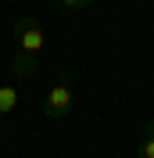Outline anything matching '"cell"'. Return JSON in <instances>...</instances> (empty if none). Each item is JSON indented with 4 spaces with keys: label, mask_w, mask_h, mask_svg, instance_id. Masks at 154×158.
Returning <instances> with one entry per match:
<instances>
[{
    "label": "cell",
    "mask_w": 154,
    "mask_h": 158,
    "mask_svg": "<svg viewBox=\"0 0 154 158\" xmlns=\"http://www.w3.org/2000/svg\"><path fill=\"white\" fill-rule=\"evenodd\" d=\"M72 104H75V97H72V76L61 72V79L47 90V97H43V115L47 118H68Z\"/></svg>",
    "instance_id": "obj_1"
},
{
    "label": "cell",
    "mask_w": 154,
    "mask_h": 158,
    "mask_svg": "<svg viewBox=\"0 0 154 158\" xmlns=\"http://www.w3.org/2000/svg\"><path fill=\"white\" fill-rule=\"evenodd\" d=\"M11 32H14V40H18V50H22V54H39V50H43V29H39V22L32 18V15L14 18Z\"/></svg>",
    "instance_id": "obj_2"
},
{
    "label": "cell",
    "mask_w": 154,
    "mask_h": 158,
    "mask_svg": "<svg viewBox=\"0 0 154 158\" xmlns=\"http://www.w3.org/2000/svg\"><path fill=\"white\" fill-rule=\"evenodd\" d=\"M136 158H154V122L140 126V144H136Z\"/></svg>",
    "instance_id": "obj_3"
},
{
    "label": "cell",
    "mask_w": 154,
    "mask_h": 158,
    "mask_svg": "<svg viewBox=\"0 0 154 158\" xmlns=\"http://www.w3.org/2000/svg\"><path fill=\"white\" fill-rule=\"evenodd\" d=\"M36 65H39V54H22V50H18V58H14L11 69H14V76H18V79H29L32 72H36Z\"/></svg>",
    "instance_id": "obj_4"
},
{
    "label": "cell",
    "mask_w": 154,
    "mask_h": 158,
    "mask_svg": "<svg viewBox=\"0 0 154 158\" xmlns=\"http://www.w3.org/2000/svg\"><path fill=\"white\" fill-rule=\"evenodd\" d=\"M18 108V94H14V86H0V115H7V111Z\"/></svg>",
    "instance_id": "obj_5"
},
{
    "label": "cell",
    "mask_w": 154,
    "mask_h": 158,
    "mask_svg": "<svg viewBox=\"0 0 154 158\" xmlns=\"http://www.w3.org/2000/svg\"><path fill=\"white\" fill-rule=\"evenodd\" d=\"M61 4H65V7H90L93 0H61Z\"/></svg>",
    "instance_id": "obj_6"
},
{
    "label": "cell",
    "mask_w": 154,
    "mask_h": 158,
    "mask_svg": "<svg viewBox=\"0 0 154 158\" xmlns=\"http://www.w3.org/2000/svg\"><path fill=\"white\" fill-rule=\"evenodd\" d=\"M0 122H4V115H0Z\"/></svg>",
    "instance_id": "obj_7"
}]
</instances>
